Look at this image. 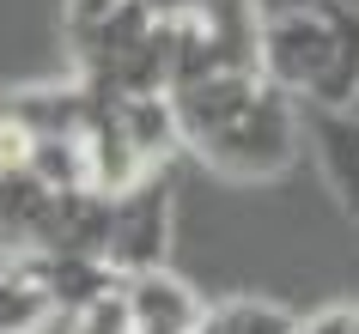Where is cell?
<instances>
[{
  "mask_svg": "<svg viewBox=\"0 0 359 334\" xmlns=\"http://www.w3.org/2000/svg\"><path fill=\"white\" fill-rule=\"evenodd\" d=\"M25 267L37 274V286L49 292V304H55V322L74 304H86L92 292H104V286H116L122 274H110V261L92 256V249H19Z\"/></svg>",
  "mask_w": 359,
  "mask_h": 334,
  "instance_id": "obj_7",
  "label": "cell"
},
{
  "mask_svg": "<svg viewBox=\"0 0 359 334\" xmlns=\"http://www.w3.org/2000/svg\"><path fill=\"white\" fill-rule=\"evenodd\" d=\"M61 322H67V334H134L122 279H116V286H104V292H92L86 304H74V310L61 316Z\"/></svg>",
  "mask_w": 359,
  "mask_h": 334,
  "instance_id": "obj_10",
  "label": "cell"
},
{
  "mask_svg": "<svg viewBox=\"0 0 359 334\" xmlns=\"http://www.w3.org/2000/svg\"><path fill=\"white\" fill-rule=\"evenodd\" d=\"M347 110H353V122H359V85H353V97H347Z\"/></svg>",
  "mask_w": 359,
  "mask_h": 334,
  "instance_id": "obj_12",
  "label": "cell"
},
{
  "mask_svg": "<svg viewBox=\"0 0 359 334\" xmlns=\"http://www.w3.org/2000/svg\"><path fill=\"white\" fill-rule=\"evenodd\" d=\"M299 128L317 152V170L329 176L335 201L359 219V122L347 104H299Z\"/></svg>",
  "mask_w": 359,
  "mask_h": 334,
  "instance_id": "obj_5",
  "label": "cell"
},
{
  "mask_svg": "<svg viewBox=\"0 0 359 334\" xmlns=\"http://www.w3.org/2000/svg\"><path fill=\"white\" fill-rule=\"evenodd\" d=\"M262 67V13L256 0H195L170 19V85L201 74H256Z\"/></svg>",
  "mask_w": 359,
  "mask_h": 334,
  "instance_id": "obj_3",
  "label": "cell"
},
{
  "mask_svg": "<svg viewBox=\"0 0 359 334\" xmlns=\"http://www.w3.org/2000/svg\"><path fill=\"white\" fill-rule=\"evenodd\" d=\"M292 334H359V310H347V304H329V310L304 316V322H292Z\"/></svg>",
  "mask_w": 359,
  "mask_h": 334,
  "instance_id": "obj_11",
  "label": "cell"
},
{
  "mask_svg": "<svg viewBox=\"0 0 359 334\" xmlns=\"http://www.w3.org/2000/svg\"><path fill=\"white\" fill-rule=\"evenodd\" d=\"M195 334H292V310H280L274 298H226L201 310Z\"/></svg>",
  "mask_w": 359,
  "mask_h": 334,
  "instance_id": "obj_9",
  "label": "cell"
},
{
  "mask_svg": "<svg viewBox=\"0 0 359 334\" xmlns=\"http://www.w3.org/2000/svg\"><path fill=\"white\" fill-rule=\"evenodd\" d=\"M170 237H177V188L170 170H147L140 183L110 195V225H104V261L110 274H147L165 267Z\"/></svg>",
  "mask_w": 359,
  "mask_h": 334,
  "instance_id": "obj_4",
  "label": "cell"
},
{
  "mask_svg": "<svg viewBox=\"0 0 359 334\" xmlns=\"http://www.w3.org/2000/svg\"><path fill=\"white\" fill-rule=\"evenodd\" d=\"M43 322H55L49 292L37 286L19 249H0V334H37Z\"/></svg>",
  "mask_w": 359,
  "mask_h": 334,
  "instance_id": "obj_8",
  "label": "cell"
},
{
  "mask_svg": "<svg viewBox=\"0 0 359 334\" xmlns=\"http://www.w3.org/2000/svg\"><path fill=\"white\" fill-rule=\"evenodd\" d=\"M122 292H128L134 334H195V328H201V310H208L189 279L165 274V267L128 274V279H122Z\"/></svg>",
  "mask_w": 359,
  "mask_h": 334,
  "instance_id": "obj_6",
  "label": "cell"
},
{
  "mask_svg": "<svg viewBox=\"0 0 359 334\" xmlns=\"http://www.w3.org/2000/svg\"><path fill=\"white\" fill-rule=\"evenodd\" d=\"M170 116L177 140L195 152L208 170L238 176V183H268L280 176L304 146L299 128V97L280 92L274 79L256 74H201L170 85Z\"/></svg>",
  "mask_w": 359,
  "mask_h": 334,
  "instance_id": "obj_1",
  "label": "cell"
},
{
  "mask_svg": "<svg viewBox=\"0 0 359 334\" xmlns=\"http://www.w3.org/2000/svg\"><path fill=\"white\" fill-rule=\"evenodd\" d=\"M262 74L299 104H347L359 85V6L299 0L262 19Z\"/></svg>",
  "mask_w": 359,
  "mask_h": 334,
  "instance_id": "obj_2",
  "label": "cell"
}]
</instances>
